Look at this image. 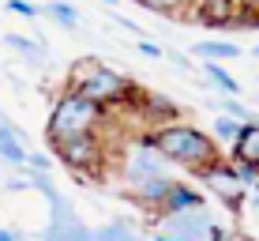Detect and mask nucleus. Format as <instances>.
I'll return each mask as SVG.
<instances>
[{"label":"nucleus","instance_id":"obj_33","mask_svg":"<svg viewBox=\"0 0 259 241\" xmlns=\"http://www.w3.org/2000/svg\"><path fill=\"white\" fill-rule=\"evenodd\" d=\"M255 57H259V46H255Z\"/></svg>","mask_w":259,"mask_h":241},{"label":"nucleus","instance_id":"obj_17","mask_svg":"<svg viewBox=\"0 0 259 241\" xmlns=\"http://www.w3.org/2000/svg\"><path fill=\"white\" fill-rule=\"evenodd\" d=\"M240 136V121H233V117H226V113H218V117L210 121V140L218 147H233V140Z\"/></svg>","mask_w":259,"mask_h":241},{"label":"nucleus","instance_id":"obj_4","mask_svg":"<svg viewBox=\"0 0 259 241\" xmlns=\"http://www.w3.org/2000/svg\"><path fill=\"white\" fill-rule=\"evenodd\" d=\"M53 158H57L64 169L79 177V185H98L105 181L109 174V147H105V136L102 132H91V136H75V140H64V144L53 147Z\"/></svg>","mask_w":259,"mask_h":241},{"label":"nucleus","instance_id":"obj_21","mask_svg":"<svg viewBox=\"0 0 259 241\" xmlns=\"http://www.w3.org/2000/svg\"><path fill=\"white\" fill-rule=\"evenodd\" d=\"M60 241H94V230L83 226V219H79V215H71L64 222V230H60Z\"/></svg>","mask_w":259,"mask_h":241},{"label":"nucleus","instance_id":"obj_6","mask_svg":"<svg viewBox=\"0 0 259 241\" xmlns=\"http://www.w3.org/2000/svg\"><path fill=\"white\" fill-rule=\"evenodd\" d=\"M158 174H169V162L158 155V151L143 147L139 140L132 144V151H124V162H120V181H124V189H136V185L150 181V177H158Z\"/></svg>","mask_w":259,"mask_h":241},{"label":"nucleus","instance_id":"obj_10","mask_svg":"<svg viewBox=\"0 0 259 241\" xmlns=\"http://www.w3.org/2000/svg\"><path fill=\"white\" fill-rule=\"evenodd\" d=\"M173 181H177L173 174H158V177H150V181L136 185V189H124V196H128V200L136 203L139 211H150V215H158V208H162V200L169 196Z\"/></svg>","mask_w":259,"mask_h":241},{"label":"nucleus","instance_id":"obj_28","mask_svg":"<svg viewBox=\"0 0 259 241\" xmlns=\"http://www.w3.org/2000/svg\"><path fill=\"white\" fill-rule=\"evenodd\" d=\"M207 241H229L226 226H218V222H214V226H210V234H207Z\"/></svg>","mask_w":259,"mask_h":241},{"label":"nucleus","instance_id":"obj_2","mask_svg":"<svg viewBox=\"0 0 259 241\" xmlns=\"http://www.w3.org/2000/svg\"><path fill=\"white\" fill-rule=\"evenodd\" d=\"M105 117H109V113H105L98 102H91V98H83L79 91H68L64 87V91L57 94V102H53V110H49L46 140H49V147H57V144H64V140L102 132Z\"/></svg>","mask_w":259,"mask_h":241},{"label":"nucleus","instance_id":"obj_11","mask_svg":"<svg viewBox=\"0 0 259 241\" xmlns=\"http://www.w3.org/2000/svg\"><path fill=\"white\" fill-rule=\"evenodd\" d=\"M195 208H207V196H203L199 189H192L188 181H173V189H169V196L162 200V208H158L154 219L184 215V211H195Z\"/></svg>","mask_w":259,"mask_h":241},{"label":"nucleus","instance_id":"obj_7","mask_svg":"<svg viewBox=\"0 0 259 241\" xmlns=\"http://www.w3.org/2000/svg\"><path fill=\"white\" fill-rule=\"evenodd\" d=\"M132 117H139V121H143V132H150V128H162V124L181 121L184 113H181V106H177L169 94H162V91H147V87H143V94H139L136 110H132Z\"/></svg>","mask_w":259,"mask_h":241},{"label":"nucleus","instance_id":"obj_16","mask_svg":"<svg viewBox=\"0 0 259 241\" xmlns=\"http://www.w3.org/2000/svg\"><path fill=\"white\" fill-rule=\"evenodd\" d=\"M41 15H49V19L57 26H64V30H79V23H83V15H79L68 0H49V4L41 8Z\"/></svg>","mask_w":259,"mask_h":241},{"label":"nucleus","instance_id":"obj_15","mask_svg":"<svg viewBox=\"0 0 259 241\" xmlns=\"http://www.w3.org/2000/svg\"><path fill=\"white\" fill-rule=\"evenodd\" d=\"M132 4H139L143 12L165 15V19H188V12H192L195 0H132Z\"/></svg>","mask_w":259,"mask_h":241},{"label":"nucleus","instance_id":"obj_24","mask_svg":"<svg viewBox=\"0 0 259 241\" xmlns=\"http://www.w3.org/2000/svg\"><path fill=\"white\" fill-rule=\"evenodd\" d=\"M23 169H38V174H46L53 169V155H41V151H26V166Z\"/></svg>","mask_w":259,"mask_h":241},{"label":"nucleus","instance_id":"obj_1","mask_svg":"<svg viewBox=\"0 0 259 241\" xmlns=\"http://www.w3.org/2000/svg\"><path fill=\"white\" fill-rule=\"evenodd\" d=\"M139 144L158 151L169 166H181L195 174V169L226 158V151H218V144L210 140V132H203L199 124H188V121H173V124H162V128H150V132H139Z\"/></svg>","mask_w":259,"mask_h":241},{"label":"nucleus","instance_id":"obj_23","mask_svg":"<svg viewBox=\"0 0 259 241\" xmlns=\"http://www.w3.org/2000/svg\"><path fill=\"white\" fill-rule=\"evenodd\" d=\"M8 12H15V15H23V19H38L41 15V8L38 4H30V0H8Z\"/></svg>","mask_w":259,"mask_h":241},{"label":"nucleus","instance_id":"obj_20","mask_svg":"<svg viewBox=\"0 0 259 241\" xmlns=\"http://www.w3.org/2000/svg\"><path fill=\"white\" fill-rule=\"evenodd\" d=\"M4 46L19 49L26 60H46V46H41V42H30V38H23V34H4Z\"/></svg>","mask_w":259,"mask_h":241},{"label":"nucleus","instance_id":"obj_26","mask_svg":"<svg viewBox=\"0 0 259 241\" xmlns=\"http://www.w3.org/2000/svg\"><path fill=\"white\" fill-rule=\"evenodd\" d=\"M169 60H173V64H177V68H181V72H184V76H192V72H195V68H192V60H188V57H184V53H169Z\"/></svg>","mask_w":259,"mask_h":241},{"label":"nucleus","instance_id":"obj_27","mask_svg":"<svg viewBox=\"0 0 259 241\" xmlns=\"http://www.w3.org/2000/svg\"><path fill=\"white\" fill-rule=\"evenodd\" d=\"M4 189H8V192H26V189H30V181H26V177H8Z\"/></svg>","mask_w":259,"mask_h":241},{"label":"nucleus","instance_id":"obj_31","mask_svg":"<svg viewBox=\"0 0 259 241\" xmlns=\"http://www.w3.org/2000/svg\"><path fill=\"white\" fill-rule=\"evenodd\" d=\"M154 241H181V237H169V234H158Z\"/></svg>","mask_w":259,"mask_h":241},{"label":"nucleus","instance_id":"obj_5","mask_svg":"<svg viewBox=\"0 0 259 241\" xmlns=\"http://www.w3.org/2000/svg\"><path fill=\"white\" fill-rule=\"evenodd\" d=\"M195 181H203L207 189L218 196L222 203H226L233 215H240L244 211V196H248V189L240 185V177H237V166L229 162V158H218V162H210V166H203V169H195Z\"/></svg>","mask_w":259,"mask_h":241},{"label":"nucleus","instance_id":"obj_3","mask_svg":"<svg viewBox=\"0 0 259 241\" xmlns=\"http://www.w3.org/2000/svg\"><path fill=\"white\" fill-rule=\"evenodd\" d=\"M132 87H136V83H132L124 72H117V68H109V64H102V60H94V57L71 64V72H68V91H79L83 98L98 102L105 113L124 110Z\"/></svg>","mask_w":259,"mask_h":241},{"label":"nucleus","instance_id":"obj_22","mask_svg":"<svg viewBox=\"0 0 259 241\" xmlns=\"http://www.w3.org/2000/svg\"><path fill=\"white\" fill-rule=\"evenodd\" d=\"M222 113H226V117H233V121H240V124H248V121H259L252 110H248L244 102H237V98H226V102H222Z\"/></svg>","mask_w":259,"mask_h":241},{"label":"nucleus","instance_id":"obj_29","mask_svg":"<svg viewBox=\"0 0 259 241\" xmlns=\"http://www.w3.org/2000/svg\"><path fill=\"white\" fill-rule=\"evenodd\" d=\"M0 241H19V230H8V226H0Z\"/></svg>","mask_w":259,"mask_h":241},{"label":"nucleus","instance_id":"obj_8","mask_svg":"<svg viewBox=\"0 0 259 241\" xmlns=\"http://www.w3.org/2000/svg\"><path fill=\"white\" fill-rule=\"evenodd\" d=\"M162 226V234L169 237H181V241H207L210 226H214V215L207 208H195V211H184V215H169V219H154Z\"/></svg>","mask_w":259,"mask_h":241},{"label":"nucleus","instance_id":"obj_32","mask_svg":"<svg viewBox=\"0 0 259 241\" xmlns=\"http://www.w3.org/2000/svg\"><path fill=\"white\" fill-rule=\"evenodd\" d=\"M102 4H120V0H102Z\"/></svg>","mask_w":259,"mask_h":241},{"label":"nucleus","instance_id":"obj_13","mask_svg":"<svg viewBox=\"0 0 259 241\" xmlns=\"http://www.w3.org/2000/svg\"><path fill=\"white\" fill-rule=\"evenodd\" d=\"M0 162H8V166H26V140H23V132L15 128L12 121H0Z\"/></svg>","mask_w":259,"mask_h":241},{"label":"nucleus","instance_id":"obj_25","mask_svg":"<svg viewBox=\"0 0 259 241\" xmlns=\"http://www.w3.org/2000/svg\"><path fill=\"white\" fill-rule=\"evenodd\" d=\"M139 53H143V57H150V60H162L165 57L162 46H154V42H147V38H139Z\"/></svg>","mask_w":259,"mask_h":241},{"label":"nucleus","instance_id":"obj_12","mask_svg":"<svg viewBox=\"0 0 259 241\" xmlns=\"http://www.w3.org/2000/svg\"><path fill=\"white\" fill-rule=\"evenodd\" d=\"M226 158H229V162H240V166L259 169V121L240 124V136L233 140V147L226 151Z\"/></svg>","mask_w":259,"mask_h":241},{"label":"nucleus","instance_id":"obj_19","mask_svg":"<svg viewBox=\"0 0 259 241\" xmlns=\"http://www.w3.org/2000/svg\"><path fill=\"white\" fill-rule=\"evenodd\" d=\"M132 237H136V230H132V222H124V219L105 222V226L94 230V241H132Z\"/></svg>","mask_w":259,"mask_h":241},{"label":"nucleus","instance_id":"obj_9","mask_svg":"<svg viewBox=\"0 0 259 241\" xmlns=\"http://www.w3.org/2000/svg\"><path fill=\"white\" fill-rule=\"evenodd\" d=\"M240 8H244L240 0H195L188 19L210 26V30H226V26H237Z\"/></svg>","mask_w":259,"mask_h":241},{"label":"nucleus","instance_id":"obj_18","mask_svg":"<svg viewBox=\"0 0 259 241\" xmlns=\"http://www.w3.org/2000/svg\"><path fill=\"white\" fill-rule=\"evenodd\" d=\"M203 72H207V79H210L214 87H218L222 94H229V98H237V94H240V83H237V79L229 76L222 64H218V60H203Z\"/></svg>","mask_w":259,"mask_h":241},{"label":"nucleus","instance_id":"obj_14","mask_svg":"<svg viewBox=\"0 0 259 241\" xmlns=\"http://www.w3.org/2000/svg\"><path fill=\"white\" fill-rule=\"evenodd\" d=\"M195 57H203V60H237L240 57V46L237 42H218V38H203V42H195L192 46Z\"/></svg>","mask_w":259,"mask_h":241},{"label":"nucleus","instance_id":"obj_30","mask_svg":"<svg viewBox=\"0 0 259 241\" xmlns=\"http://www.w3.org/2000/svg\"><path fill=\"white\" fill-rule=\"evenodd\" d=\"M240 4H244V8H255V12H259V0H240Z\"/></svg>","mask_w":259,"mask_h":241}]
</instances>
